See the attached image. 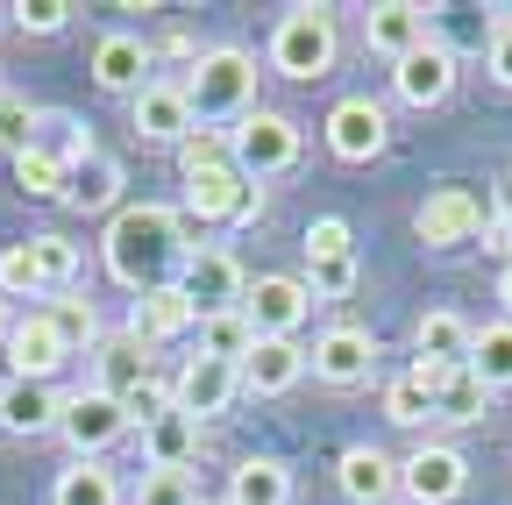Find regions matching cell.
<instances>
[{
	"mask_svg": "<svg viewBox=\"0 0 512 505\" xmlns=\"http://www.w3.org/2000/svg\"><path fill=\"white\" fill-rule=\"evenodd\" d=\"M484 200L470 193V185H441V193H427L420 200V214H413V235L427 242V249H463V242H477L484 235Z\"/></svg>",
	"mask_w": 512,
	"mask_h": 505,
	"instance_id": "9",
	"label": "cell"
},
{
	"mask_svg": "<svg viewBox=\"0 0 512 505\" xmlns=\"http://www.w3.org/2000/svg\"><path fill=\"white\" fill-rule=\"evenodd\" d=\"M484 249H498V257L512 264V214H498V221H484Z\"/></svg>",
	"mask_w": 512,
	"mask_h": 505,
	"instance_id": "45",
	"label": "cell"
},
{
	"mask_svg": "<svg viewBox=\"0 0 512 505\" xmlns=\"http://www.w3.org/2000/svg\"><path fill=\"white\" fill-rule=\"evenodd\" d=\"M178 292L200 306V321H207V313H235L242 292H249V271L228 257V249H192L185 271H178Z\"/></svg>",
	"mask_w": 512,
	"mask_h": 505,
	"instance_id": "12",
	"label": "cell"
},
{
	"mask_svg": "<svg viewBox=\"0 0 512 505\" xmlns=\"http://www.w3.org/2000/svg\"><path fill=\"white\" fill-rule=\"evenodd\" d=\"M505 214H512V178H505Z\"/></svg>",
	"mask_w": 512,
	"mask_h": 505,
	"instance_id": "48",
	"label": "cell"
},
{
	"mask_svg": "<svg viewBox=\"0 0 512 505\" xmlns=\"http://www.w3.org/2000/svg\"><path fill=\"white\" fill-rule=\"evenodd\" d=\"M306 370L320 377V385H335V392H356V385H370V370H377V335L356 328V321L320 328V342L306 349Z\"/></svg>",
	"mask_w": 512,
	"mask_h": 505,
	"instance_id": "7",
	"label": "cell"
},
{
	"mask_svg": "<svg viewBox=\"0 0 512 505\" xmlns=\"http://www.w3.org/2000/svg\"><path fill=\"white\" fill-rule=\"evenodd\" d=\"M57 434H64V449H72V463H100V456L114 449V441L128 434V406L86 385V392H72V399H64Z\"/></svg>",
	"mask_w": 512,
	"mask_h": 505,
	"instance_id": "6",
	"label": "cell"
},
{
	"mask_svg": "<svg viewBox=\"0 0 512 505\" xmlns=\"http://www.w3.org/2000/svg\"><path fill=\"white\" fill-rule=\"evenodd\" d=\"M121 200V164L107 150H93L86 164H72V178H64V207H79V214H107Z\"/></svg>",
	"mask_w": 512,
	"mask_h": 505,
	"instance_id": "28",
	"label": "cell"
},
{
	"mask_svg": "<svg viewBox=\"0 0 512 505\" xmlns=\"http://www.w3.org/2000/svg\"><path fill=\"white\" fill-rule=\"evenodd\" d=\"M498 299H505V321H512V264L498 271Z\"/></svg>",
	"mask_w": 512,
	"mask_h": 505,
	"instance_id": "46",
	"label": "cell"
},
{
	"mask_svg": "<svg viewBox=\"0 0 512 505\" xmlns=\"http://www.w3.org/2000/svg\"><path fill=\"white\" fill-rule=\"evenodd\" d=\"M200 441H207V427L185 420L178 406L157 413V420H143V456H150V470H185L192 456H200Z\"/></svg>",
	"mask_w": 512,
	"mask_h": 505,
	"instance_id": "26",
	"label": "cell"
},
{
	"mask_svg": "<svg viewBox=\"0 0 512 505\" xmlns=\"http://www.w3.org/2000/svg\"><path fill=\"white\" fill-rule=\"evenodd\" d=\"M242 200H249V178L235 171V157L185 171V221H221V228H235V221H242Z\"/></svg>",
	"mask_w": 512,
	"mask_h": 505,
	"instance_id": "15",
	"label": "cell"
},
{
	"mask_svg": "<svg viewBox=\"0 0 512 505\" xmlns=\"http://www.w3.org/2000/svg\"><path fill=\"white\" fill-rule=\"evenodd\" d=\"M484 406H491V392L477 385L470 370H448V377H441V392H434V420H448V427L484 420Z\"/></svg>",
	"mask_w": 512,
	"mask_h": 505,
	"instance_id": "35",
	"label": "cell"
},
{
	"mask_svg": "<svg viewBox=\"0 0 512 505\" xmlns=\"http://www.w3.org/2000/svg\"><path fill=\"white\" fill-rule=\"evenodd\" d=\"M64 178H72V171H64L50 150H36V143L15 157V185H22L29 200H64Z\"/></svg>",
	"mask_w": 512,
	"mask_h": 505,
	"instance_id": "36",
	"label": "cell"
},
{
	"mask_svg": "<svg viewBox=\"0 0 512 505\" xmlns=\"http://www.w3.org/2000/svg\"><path fill=\"white\" fill-rule=\"evenodd\" d=\"M192 328H200V306H192L178 285H157V292H143L136 306H128V335H136L143 349H164V342H178Z\"/></svg>",
	"mask_w": 512,
	"mask_h": 505,
	"instance_id": "19",
	"label": "cell"
},
{
	"mask_svg": "<svg viewBox=\"0 0 512 505\" xmlns=\"http://www.w3.org/2000/svg\"><path fill=\"white\" fill-rule=\"evenodd\" d=\"M128 121H136L143 143H164V150H178L192 129H200L192 107H185V93H178V79H150L136 100H128Z\"/></svg>",
	"mask_w": 512,
	"mask_h": 505,
	"instance_id": "16",
	"label": "cell"
},
{
	"mask_svg": "<svg viewBox=\"0 0 512 505\" xmlns=\"http://www.w3.org/2000/svg\"><path fill=\"white\" fill-rule=\"evenodd\" d=\"M8 328H15V313H8V299H0V342H8Z\"/></svg>",
	"mask_w": 512,
	"mask_h": 505,
	"instance_id": "47",
	"label": "cell"
},
{
	"mask_svg": "<svg viewBox=\"0 0 512 505\" xmlns=\"http://www.w3.org/2000/svg\"><path fill=\"white\" fill-rule=\"evenodd\" d=\"M36 150H50L64 171H72V164H86V157H93V136L79 129V114H64V107H43V121H36Z\"/></svg>",
	"mask_w": 512,
	"mask_h": 505,
	"instance_id": "32",
	"label": "cell"
},
{
	"mask_svg": "<svg viewBox=\"0 0 512 505\" xmlns=\"http://www.w3.org/2000/svg\"><path fill=\"white\" fill-rule=\"evenodd\" d=\"M178 93H185L192 121H207V129L214 121H242V114H256V57L235 43H214L185 65Z\"/></svg>",
	"mask_w": 512,
	"mask_h": 505,
	"instance_id": "2",
	"label": "cell"
},
{
	"mask_svg": "<svg viewBox=\"0 0 512 505\" xmlns=\"http://www.w3.org/2000/svg\"><path fill=\"white\" fill-rule=\"evenodd\" d=\"M335 57H342L335 8H306V0H299V8L278 15V29H271V72H278V79L313 86V79L335 72Z\"/></svg>",
	"mask_w": 512,
	"mask_h": 505,
	"instance_id": "3",
	"label": "cell"
},
{
	"mask_svg": "<svg viewBox=\"0 0 512 505\" xmlns=\"http://www.w3.org/2000/svg\"><path fill=\"white\" fill-rule=\"evenodd\" d=\"M15 22H22V36H57L64 22H72L79 8H72V0H15V8H8Z\"/></svg>",
	"mask_w": 512,
	"mask_h": 505,
	"instance_id": "41",
	"label": "cell"
},
{
	"mask_svg": "<svg viewBox=\"0 0 512 505\" xmlns=\"http://www.w3.org/2000/svg\"><path fill=\"white\" fill-rule=\"evenodd\" d=\"M306 377V349L299 342H249V356H242V392H256V399H278V392H292Z\"/></svg>",
	"mask_w": 512,
	"mask_h": 505,
	"instance_id": "24",
	"label": "cell"
},
{
	"mask_svg": "<svg viewBox=\"0 0 512 505\" xmlns=\"http://www.w3.org/2000/svg\"><path fill=\"white\" fill-rule=\"evenodd\" d=\"M484 392H512V321H491V328H477V342H470V363H463Z\"/></svg>",
	"mask_w": 512,
	"mask_h": 505,
	"instance_id": "29",
	"label": "cell"
},
{
	"mask_svg": "<svg viewBox=\"0 0 512 505\" xmlns=\"http://www.w3.org/2000/svg\"><path fill=\"white\" fill-rule=\"evenodd\" d=\"M299 249H306V257H342V249H356V228H349L342 214H320V221L306 228Z\"/></svg>",
	"mask_w": 512,
	"mask_h": 505,
	"instance_id": "42",
	"label": "cell"
},
{
	"mask_svg": "<svg viewBox=\"0 0 512 505\" xmlns=\"http://www.w3.org/2000/svg\"><path fill=\"white\" fill-rule=\"evenodd\" d=\"M228 505H292V463L278 456H242L228 470Z\"/></svg>",
	"mask_w": 512,
	"mask_h": 505,
	"instance_id": "27",
	"label": "cell"
},
{
	"mask_svg": "<svg viewBox=\"0 0 512 505\" xmlns=\"http://www.w3.org/2000/svg\"><path fill=\"white\" fill-rule=\"evenodd\" d=\"M157 377V349H143L136 335H100V349H93V392H107V399H136L143 385Z\"/></svg>",
	"mask_w": 512,
	"mask_h": 505,
	"instance_id": "14",
	"label": "cell"
},
{
	"mask_svg": "<svg viewBox=\"0 0 512 505\" xmlns=\"http://www.w3.org/2000/svg\"><path fill=\"white\" fill-rule=\"evenodd\" d=\"M57 413H64V392L57 385H29V377H8L0 385V427L36 441V434H57Z\"/></svg>",
	"mask_w": 512,
	"mask_h": 505,
	"instance_id": "21",
	"label": "cell"
},
{
	"mask_svg": "<svg viewBox=\"0 0 512 505\" xmlns=\"http://www.w3.org/2000/svg\"><path fill=\"white\" fill-rule=\"evenodd\" d=\"M299 121L292 114H278V107H256V114H242L235 129H228V157H235V171L242 178H285L292 164H299Z\"/></svg>",
	"mask_w": 512,
	"mask_h": 505,
	"instance_id": "4",
	"label": "cell"
},
{
	"mask_svg": "<svg viewBox=\"0 0 512 505\" xmlns=\"http://www.w3.org/2000/svg\"><path fill=\"white\" fill-rule=\"evenodd\" d=\"M249 342H256V328L242 321V306L235 313H207V321H200V356H214V363H235L242 370Z\"/></svg>",
	"mask_w": 512,
	"mask_h": 505,
	"instance_id": "34",
	"label": "cell"
},
{
	"mask_svg": "<svg viewBox=\"0 0 512 505\" xmlns=\"http://www.w3.org/2000/svg\"><path fill=\"white\" fill-rule=\"evenodd\" d=\"M0 356H8V377H29V385H50V377L72 363V349H64V335L50 328V313H22V321L8 328V342H0Z\"/></svg>",
	"mask_w": 512,
	"mask_h": 505,
	"instance_id": "13",
	"label": "cell"
},
{
	"mask_svg": "<svg viewBox=\"0 0 512 505\" xmlns=\"http://www.w3.org/2000/svg\"><path fill=\"white\" fill-rule=\"evenodd\" d=\"M50 505H128V498H121V477L107 463H72V470H57Z\"/></svg>",
	"mask_w": 512,
	"mask_h": 505,
	"instance_id": "30",
	"label": "cell"
},
{
	"mask_svg": "<svg viewBox=\"0 0 512 505\" xmlns=\"http://www.w3.org/2000/svg\"><path fill=\"white\" fill-rule=\"evenodd\" d=\"M43 313H50V328L64 335V349H72V356H93L100 335H107V328H100V313H93V299H50Z\"/></svg>",
	"mask_w": 512,
	"mask_h": 505,
	"instance_id": "33",
	"label": "cell"
},
{
	"mask_svg": "<svg viewBox=\"0 0 512 505\" xmlns=\"http://www.w3.org/2000/svg\"><path fill=\"white\" fill-rule=\"evenodd\" d=\"M192 221L178 214V207H114V221H107V235H100V264H107V278L114 285H128V292H157V285H178V271H185V257H192Z\"/></svg>",
	"mask_w": 512,
	"mask_h": 505,
	"instance_id": "1",
	"label": "cell"
},
{
	"mask_svg": "<svg viewBox=\"0 0 512 505\" xmlns=\"http://www.w3.org/2000/svg\"><path fill=\"white\" fill-rule=\"evenodd\" d=\"M392 93L406 107H441L448 93H456V57H448V43L427 36L413 57H399V65H392Z\"/></svg>",
	"mask_w": 512,
	"mask_h": 505,
	"instance_id": "18",
	"label": "cell"
},
{
	"mask_svg": "<svg viewBox=\"0 0 512 505\" xmlns=\"http://www.w3.org/2000/svg\"><path fill=\"white\" fill-rule=\"evenodd\" d=\"M36 121H43V107H36L29 93H0V150L22 157V150L36 143Z\"/></svg>",
	"mask_w": 512,
	"mask_h": 505,
	"instance_id": "39",
	"label": "cell"
},
{
	"mask_svg": "<svg viewBox=\"0 0 512 505\" xmlns=\"http://www.w3.org/2000/svg\"><path fill=\"white\" fill-rule=\"evenodd\" d=\"M93 86L136 100V93L150 86V43H143L136 29H107V36L93 43Z\"/></svg>",
	"mask_w": 512,
	"mask_h": 505,
	"instance_id": "17",
	"label": "cell"
},
{
	"mask_svg": "<svg viewBox=\"0 0 512 505\" xmlns=\"http://www.w3.org/2000/svg\"><path fill=\"white\" fill-rule=\"evenodd\" d=\"M470 342H477V328L463 321V313H448V306H434V313H420V321H413V363L463 370V363H470Z\"/></svg>",
	"mask_w": 512,
	"mask_h": 505,
	"instance_id": "25",
	"label": "cell"
},
{
	"mask_svg": "<svg viewBox=\"0 0 512 505\" xmlns=\"http://www.w3.org/2000/svg\"><path fill=\"white\" fill-rule=\"evenodd\" d=\"M228 157V129H192L178 143V171H200V164H221Z\"/></svg>",
	"mask_w": 512,
	"mask_h": 505,
	"instance_id": "43",
	"label": "cell"
},
{
	"mask_svg": "<svg viewBox=\"0 0 512 505\" xmlns=\"http://www.w3.org/2000/svg\"><path fill=\"white\" fill-rule=\"evenodd\" d=\"M242 321L256 328V342H299V328L313 321V292H306V278H285V271L249 278V292H242Z\"/></svg>",
	"mask_w": 512,
	"mask_h": 505,
	"instance_id": "5",
	"label": "cell"
},
{
	"mask_svg": "<svg viewBox=\"0 0 512 505\" xmlns=\"http://www.w3.org/2000/svg\"><path fill=\"white\" fill-rule=\"evenodd\" d=\"M363 43L399 65V57H413L427 43V8H420V0H377V8L363 15Z\"/></svg>",
	"mask_w": 512,
	"mask_h": 505,
	"instance_id": "20",
	"label": "cell"
},
{
	"mask_svg": "<svg viewBox=\"0 0 512 505\" xmlns=\"http://www.w3.org/2000/svg\"><path fill=\"white\" fill-rule=\"evenodd\" d=\"M306 292H313V306L349 299L356 292V249H342V257H306Z\"/></svg>",
	"mask_w": 512,
	"mask_h": 505,
	"instance_id": "38",
	"label": "cell"
},
{
	"mask_svg": "<svg viewBox=\"0 0 512 505\" xmlns=\"http://www.w3.org/2000/svg\"><path fill=\"white\" fill-rule=\"evenodd\" d=\"M235 392H242V370L235 363H214V356H200L192 349L185 363H178V377H171V406L185 413V420H221L228 406H235Z\"/></svg>",
	"mask_w": 512,
	"mask_h": 505,
	"instance_id": "8",
	"label": "cell"
},
{
	"mask_svg": "<svg viewBox=\"0 0 512 505\" xmlns=\"http://www.w3.org/2000/svg\"><path fill=\"white\" fill-rule=\"evenodd\" d=\"M335 484H342L349 505H392L399 498V463L384 449H370V441H356V449L335 463Z\"/></svg>",
	"mask_w": 512,
	"mask_h": 505,
	"instance_id": "22",
	"label": "cell"
},
{
	"mask_svg": "<svg viewBox=\"0 0 512 505\" xmlns=\"http://www.w3.org/2000/svg\"><path fill=\"white\" fill-rule=\"evenodd\" d=\"M43 278H36V257H29V242H8L0 249V299H36Z\"/></svg>",
	"mask_w": 512,
	"mask_h": 505,
	"instance_id": "40",
	"label": "cell"
},
{
	"mask_svg": "<svg viewBox=\"0 0 512 505\" xmlns=\"http://www.w3.org/2000/svg\"><path fill=\"white\" fill-rule=\"evenodd\" d=\"M491 79L512 93V15H498V22H491Z\"/></svg>",
	"mask_w": 512,
	"mask_h": 505,
	"instance_id": "44",
	"label": "cell"
},
{
	"mask_svg": "<svg viewBox=\"0 0 512 505\" xmlns=\"http://www.w3.org/2000/svg\"><path fill=\"white\" fill-rule=\"evenodd\" d=\"M463 484H470V463H463V449H448V441H420L399 463V498H413V505H456Z\"/></svg>",
	"mask_w": 512,
	"mask_h": 505,
	"instance_id": "10",
	"label": "cell"
},
{
	"mask_svg": "<svg viewBox=\"0 0 512 505\" xmlns=\"http://www.w3.org/2000/svg\"><path fill=\"white\" fill-rule=\"evenodd\" d=\"M320 129H328V150H335L342 164H370V157H384V143H392V121H384V107H377L370 93L335 100Z\"/></svg>",
	"mask_w": 512,
	"mask_h": 505,
	"instance_id": "11",
	"label": "cell"
},
{
	"mask_svg": "<svg viewBox=\"0 0 512 505\" xmlns=\"http://www.w3.org/2000/svg\"><path fill=\"white\" fill-rule=\"evenodd\" d=\"M128 505H200V484H192V470H143Z\"/></svg>",
	"mask_w": 512,
	"mask_h": 505,
	"instance_id": "37",
	"label": "cell"
},
{
	"mask_svg": "<svg viewBox=\"0 0 512 505\" xmlns=\"http://www.w3.org/2000/svg\"><path fill=\"white\" fill-rule=\"evenodd\" d=\"M441 377H448V363H406L392 385H384V420H392V427H427Z\"/></svg>",
	"mask_w": 512,
	"mask_h": 505,
	"instance_id": "23",
	"label": "cell"
},
{
	"mask_svg": "<svg viewBox=\"0 0 512 505\" xmlns=\"http://www.w3.org/2000/svg\"><path fill=\"white\" fill-rule=\"evenodd\" d=\"M29 257H36L43 292H72L79 271H86V249H79L72 235H29Z\"/></svg>",
	"mask_w": 512,
	"mask_h": 505,
	"instance_id": "31",
	"label": "cell"
}]
</instances>
